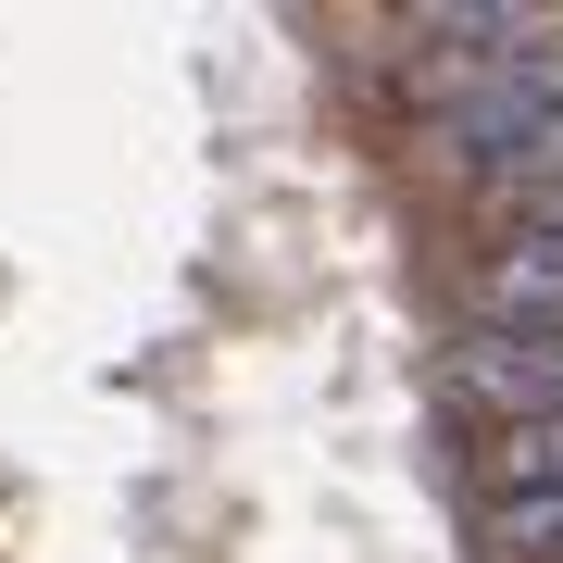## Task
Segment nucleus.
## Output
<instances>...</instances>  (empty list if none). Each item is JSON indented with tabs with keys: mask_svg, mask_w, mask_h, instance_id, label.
<instances>
[{
	"mask_svg": "<svg viewBox=\"0 0 563 563\" xmlns=\"http://www.w3.org/2000/svg\"><path fill=\"white\" fill-rule=\"evenodd\" d=\"M539 488H563V413L488 426L476 439V501H539Z\"/></svg>",
	"mask_w": 563,
	"mask_h": 563,
	"instance_id": "nucleus-4",
	"label": "nucleus"
},
{
	"mask_svg": "<svg viewBox=\"0 0 563 563\" xmlns=\"http://www.w3.org/2000/svg\"><path fill=\"white\" fill-rule=\"evenodd\" d=\"M426 388H439V413H463L476 439H488V426H526V413H563V325H514V339L439 325Z\"/></svg>",
	"mask_w": 563,
	"mask_h": 563,
	"instance_id": "nucleus-3",
	"label": "nucleus"
},
{
	"mask_svg": "<svg viewBox=\"0 0 563 563\" xmlns=\"http://www.w3.org/2000/svg\"><path fill=\"white\" fill-rule=\"evenodd\" d=\"M401 163H413L426 213H439L451 239L488 225V213H514V201H551V188H563V13H551L451 125L401 139Z\"/></svg>",
	"mask_w": 563,
	"mask_h": 563,
	"instance_id": "nucleus-1",
	"label": "nucleus"
},
{
	"mask_svg": "<svg viewBox=\"0 0 563 563\" xmlns=\"http://www.w3.org/2000/svg\"><path fill=\"white\" fill-rule=\"evenodd\" d=\"M439 325H488V339H514V325H563V188L451 239Z\"/></svg>",
	"mask_w": 563,
	"mask_h": 563,
	"instance_id": "nucleus-2",
	"label": "nucleus"
}]
</instances>
